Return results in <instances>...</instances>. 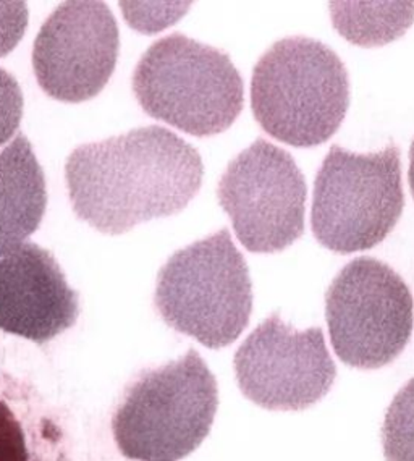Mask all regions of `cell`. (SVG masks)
<instances>
[{"label":"cell","instance_id":"1","mask_svg":"<svg viewBox=\"0 0 414 461\" xmlns=\"http://www.w3.org/2000/svg\"><path fill=\"white\" fill-rule=\"evenodd\" d=\"M202 176L200 152L162 127L83 144L65 164L75 214L107 235L178 214L198 194Z\"/></svg>","mask_w":414,"mask_h":461},{"label":"cell","instance_id":"2","mask_svg":"<svg viewBox=\"0 0 414 461\" xmlns=\"http://www.w3.org/2000/svg\"><path fill=\"white\" fill-rule=\"evenodd\" d=\"M350 105L340 57L310 38L279 41L256 64L251 107L266 133L295 148L326 143Z\"/></svg>","mask_w":414,"mask_h":461},{"label":"cell","instance_id":"3","mask_svg":"<svg viewBox=\"0 0 414 461\" xmlns=\"http://www.w3.org/2000/svg\"><path fill=\"white\" fill-rule=\"evenodd\" d=\"M217 405L215 377L198 351L190 350L130 385L112 420L113 438L127 458L180 460L206 438Z\"/></svg>","mask_w":414,"mask_h":461},{"label":"cell","instance_id":"4","mask_svg":"<svg viewBox=\"0 0 414 461\" xmlns=\"http://www.w3.org/2000/svg\"><path fill=\"white\" fill-rule=\"evenodd\" d=\"M133 93L152 119L193 136L222 133L245 103L230 57L180 32L144 52L133 73Z\"/></svg>","mask_w":414,"mask_h":461},{"label":"cell","instance_id":"5","mask_svg":"<svg viewBox=\"0 0 414 461\" xmlns=\"http://www.w3.org/2000/svg\"><path fill=\"white\" fill-rule=\"evenodd\" d=\"M156 308L168 326L207 348H223L249 324L253 286L230 231L176 251L160 269Z\"/></svg>","mask_w":414,"mask_h":461},{"label":"cell","instance_id":"6","mask_svg":"<svg viewBox=\"0 0 414 461\" xmlns=\"http://www.w3.org/2000/svg\"><path fill=\"white\" fill-rule=\"evenodd\" d=\"M405 207L395 144L371 154L332 146L314 182L310 227L322 247L350 255L387 239Z\"/></svg>","mask_w":414,"mask_h":461},{"label":"cell","instance_id":"7","mask_svg":"<svg viewBox=\"0 0 414 461\" xmlns=\"http://www.w3.org/2000/svg\"><path fill=\"white\" fill-rule=\"evenodd\" d=\"M326 318L337 357L377 369L399 358L413 332V298L405 280L374 258H356L334 278Z\"/></svg>","mask_w":414,"mask_h":461},{"label":"cell","instance_id":"8","mask_svg":"<svg viewBox=\"0 0 414 461\" xmlns=\"http://www.w3.org/2000/svg\"><path fill=\"white\" fill-rule=\"evenodd\" d=\"M306 180L287 151L257 140L231 160L219 203L251 253H279L304 233Z\"/></svg>","mask_w":414,"mask_h":461},{"label":"cell","instance_id":"9","mask_svg":"<svg viewBox=\"0 0 414 461\" xmlns=\"http://www.w3.org/2000/svg\"><path fill=\"white\" fill-rule=\"evenodd\" d=\"M233 365L245 397L266 410H306L337 377L322 329L295 330L277 312L241 343Z\"/></svg>","mask_w":414,"mask_h":461},{"label":"cell","instance_id":"10","mask_svg":"<svg viewBox=\"0 0 414 461\" xmlns=\"http://www.w3.org/2000/svg\"><path fill=\"white\" fill-rule=\"evenodd\" d=\"M119 49V26L104 2H65L34 41L36 80L57 101H89L111 80Z\"/></svg>","mask_w":414,"mask_h":461},{"label":"cell","instance_id":"11","mask_svg":"<svg viewBox=\"0 0 414 461\" xmlns=\"http://www.w3.org/2000/svg\"><path fill=\"white\" fill-rule=\"evenodd\" d=\"M78 294L46 249L23 243L0 259V330L49 342L75 326Z\"/></svg>","mask_w":414,"mask_h":461},{"label":"cell","instance_id":"12","mask_svg":"<svg viewBox=\"0 0 414 461\" xmlns=\"http://www.w3.org/2000/svg\"><path fill=\"white\" fill-rule=\"evenodd\" d=\"M48 206L46 178L26 136L0 151V258L38 230Z\"/></svg>","mask_w":414,"mask_h":461},{"label":"cell","instance_id":"13","mask_svg":"<svg viewBox=\"0 0 414 461\" xmlns=\"http://www.w3.org/2000/svg\"><path fill=\"white\" fill-rule=\"evenodd\" d=\"M337 32L363 48L399 40L414 23V2H330Z\"/></svg>","mask_w":414,"mask_h":461},{"label":"cell","instance_id":"14","mask_svg":"<svg viewBox=\"0 0 414 461\" xmlns=\"http://www.w3.org/2000/svg\"><path fill=\"white\" fill-rule=\"evenodd\" d=\"M387 461H414V379L392 400L382 426Z\"/></svg>","mask_w":414,"mask_h":461},{"label":"cell","instance_id":"15","mask_svg":"<svg viewBox=\"0 0 414 461\" xmlns=\"http://www.w3.org/2000/svg\"><path fill=\"white\" fill-rule=\"evenodd\" d=\"M192 4H135V2H122L120 7L127 15L128 23L131 24L140 32H156L164 30L170 24L176 23V20L184 15V12L190 8Z\"/></svg>","mask_w":414,"mask_h":461},{"label":"cell","instance_id":"16","mask_svg":"<svg viewBox=\"0 0 414 461\" xmlns=\"http://www.w3.org/2000/svg\"><path fill=\"white\" fill-rule=\"evenodd\" d=\"M23 115V93L18 81L0 68V146L15 135Z\"/></svg>","mask_w":414,"mask_h":461},{"label":"cell","instance_id":"17","mask_svg":"<svg viewBox=\"0 0 414 461\" xmlns=\"http://www.w3.org/2000/svg\"><path fill=\"white\" fill-rule=\"evenodd\" d=\"M0 461H30L24 430L7 403L0 400Z\"/></svg>","mask_w":414,"mask_h":461},{"label":"cell","instance_id":"18","mask_svg":"<svg viewBox=\"0 0 414 461\" xmlns=\"http://www.w3.org/2000/svg\"><path fill=\"white\" fill-rule=\"evenodd\" d=\"M28 26L24 2H0V57L10 54L23 38Z\"/></svg>","mask_w":414,"mask_h":461},{"label":"cell","instance_id":"19","mask_svg":"<svg viewBox=\"0 0 414 461\" xmlns=\"http://www.w3.org/2000/svg\"><path fill=\"white\" fill-rule=\"evenodd\" d=\"M408 178H410V188H411L414 198V141L411 144V149H410V174H408Z\"/></svg>","mask_w":414,"mask_h":461}]
</instances>
